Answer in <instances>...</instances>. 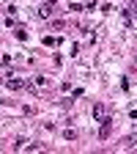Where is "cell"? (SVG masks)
<instances>
[{
    "label": "cell",
    "mask_w": 137,
    "mask_h": 154,
    "mask_svg": "<svg viewBox=\"0 0 137 154\" xmlns=\"http://www.w3.org/2000/svg\"><path fill=\"white\" fill-rule=\"evenodd\" d=\"M63 138H66V140H74V138H77V132H74V129H66V132H63Z\"/></svg>",
    "instance_id": "5b68a950"
},
{
    "label": "cell",
    "mask_w": 137,
    "mask_h": 154,
    "mask_svg": "<svg viewBox=\"0 0 137 154\" xmlns=\"http://www.w3.org/2000/svg\"><path fill=\"white\" fill-rule=\"evenodd\" d=\"M6 83V88H11V91H22L25 85H28V80H19V77H8V80H3Z\"/></svg>",
    "instance_id": "6da1fadb"
},
{
    "label": "cell",
    "mask_w": 137,
    "mask_h": 154,
    "mask_svg": "<svg viewBox=\"0 0 137 154\" xmlns=\"http://www.w3.org/2000/svg\"><path fill=\"white\" fill-rule=\"evenodd\" d=\"M134 143H137V135H126V138L121 140V146H124V149H132Z\"/></svg>",
    "instance_id": "277c9868"
},
{
    "label": "cell",
    "mask_w": 137,
    "mask_h": 154,
    "mask_svg": "<svg viewBox=\"0 0 137 154\" xmlns=\"http://www.w3.org/2000/svg\"><path fill=\"white\" fill-rule=\"evenodd\" d=\"M110 129H112V119H110V116H104V119H102V129H99V138H102V140L110 138Z\"/></svg>",
    "instance_id": "7a4b0ae2"
},
{
    "label": "cell",
    "mask_w": 137,
    "mask_h": 154,
    "mask_svg": "<svg viewBox=\"0 0 137 154\" xmlns=\"http://www.w3.org/2000/svg\"><path fill=\"white\" fill-rule=\"evenodd\" d=\"M28 151H44V146H38V143H30V146H28Z\"/></svg>",
    "instance_id": "ba28073f"
},
{
    "label": "cell",
    "mask_w": 137,
    "mask_h": 154,
    "mask_svg": "<svg viewBox=\"0 0 137 154\" xmlns=\"http://www.w3.org/2000/svg\"><path fill=\"white\" fill-rule=\"evenodd\" d=\"M58 42H61V38H55V36H52V38H49V36H47V38H44V44H49V47H55V44H58Z\"/></svg>",
    "instance_id": "52a82bcc"
},
{
    "label": "cell",
    "mask_w": 137,
    "mask_h": 154,
    "mask_svg": "<svg viewBox=\"0 0 137 154\" xmlns=\"http://www.w3.org/2000/svg\"><path fill=\"white\" fill-rule=\"evenodd\" d=\"M16 38H19V42H25V38H28V33H25L22 28H16Z\"/></svg>",
    "instance_id": "8992f818"
},
{
    "label": "cell",
    "mask_w": 137,
    "mask_h": 154,
    "mask_svg": "<svg viewBox=\"0 0 137 154\" xmlns=\"http://www.w3.org/2000/svg\"><path fill=\"white\" fill-rule=\"evenodd\" d=\"M104 116H107V107H104V105H93V119H96V121H102Z\"/></svg>",
    "instance_id": "3957f363"
}]
</instances>
